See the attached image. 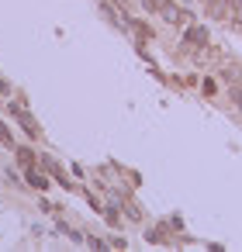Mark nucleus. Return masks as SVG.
I'll use <instances>...</instances> for the list:
<instances>
[{
    "label": "nucleus",
    "instance_id": "1",
    "mask_svg": "<svg viewBox=\"0 0 242 252\" xmlns=\"http://www.w3.org/2000/svg\"><path fill=\"white\" fill-rule=\"evenodd\" d=\"M211 38H207V28L204 25H190L187 32H183V45L187 49H197V45H207Z\"/></svg>",
    "mask_w": 242,
    "mask_h": 252
},
{
    "label": "nucleus",
    "instance_id": "2",
    "mask_svg": "<svg viewBox=\"0 0 242 252\" xmlns=\"http://www.w3.org/2000/svg\"><path fill=\"white\" fill-rule=\"evenodd\" d=\"M7 111H11V114H14V118H18L21 125H25V131H28L32 138L38 135V125H35V118H32V114H28V111H25L21 104H7Z\"/></svg>",
    "mask_w": 242,
    "mask_h": 252
},
{
    "label": "nucleus",
    "instance_id": "7",
    "mask_svg": "<svg viewBox=\"0 0 242 252\" xmlns=\"http://www.w3.org/2000/svg\"><path fill=\"white\" fill-rule=\"evenodd\" d=\"M218 76H221L225 83H235V80H239V63H221Z\"/></svg>",
    "mask_w": 242,
    "mask_h": 252
},
{
    "label": "nucleus",
    "instance_id": "12",
    "mask_svg": "<svg viewBox=\"0 0 242 252\" xmlns=\"http://www.w3.org/2000/svg\"><path fill=\"white\" fill-rule=\"evenodd\" d=\"M228 4H232V18H235V14H242V0H228Z\"/></svg>",
    "mask_w": 242,
    "mask_h": 252
},
{
    "label": "nucleus",
    "instance_id": "8",
    "mask_svg": "<svg viewBox=\"0 0 242 252\" xmlns=\"http://www.w3.org/2000/svg\"><path fill=\"white\" fill-rule=\"evenodd\" d=\"M170 4H173V0H142V7H145L149 14H163Z\"/></svg>",
    "mask_w": 242,
    "mask_h": 252
},
{
    "label": "nucleus",
    "instance_id": "11",
    "mask_svg": "<svg viewBox=\"0 0 242 252\" xmlns=\"http://www.w3.org/2000/svg\"><path fill=\"white\" fill-rule=\"evenodd\" d=\"M0 142H4V145H11V131H7L4 125H0Z\"/></svg>",
    "mask_w": 242,
    "mask_h": 252
},
{
    "label": "nucleus",
    "instance_id": "14",
    "mask_svg": "<svg viewBox=\"0 0 242 252\" xmlns=\"http://www.w3.org/2000/svg\"><path fill=\"white\" fill-rule=\"evenodd\" d=\"M235 104H239V111H242V94H239V97H235Z\"/></svg>",
    "mask_w": 242,
    "mask_h": 252
},
{
    "label": "nucleus",
    "instance_id": "15",
    "mask_svg": "<svg viewBox=\"0 0 242 252\" xmlns=\"http://www.w3.org/2000/svg\"><path fill=\"white\" fill-rule=\"evenodd\" d=\"M201 4H211V0H201Z\"/></svg>",
    "mask_w": 242,
    "mask_h": 252
},
{
    "label": "nucleus",
    "instance_id": "9",
    "mask_svg": "<svg viewBox=\"0 0 242 252\" xmlns=\"http://www.w3.org/2000/svg\"><path fill=\"white\" fill-rule=\"evenodd\" d=\"M28 183H32V187H35V190H45V187H49V180H45V176H42V173H38V169H35V166H32V169H28Z\"/></svg>",
    "mask_w": 242,
    "mask_h": 252
},
{
    "label": "nucleus",
    "instance_id": "10",
    "mask_svg": "<svg viewBox=\"0 0 242 252\" xmlns=\"http://www.w3.org/2000/svg\"><path fill=\"white\" fill-rule=\"evenodd\" d=\"M18 162H21L25 169H32V166H35V152H32V149H18Z\"/></svg>",
    "mask_w": 242,
    "mask_h": 252
},
{
    "label": "nucleus",
    "instance_id": "4",
    "mask_svg": "<svg viewBox=\"0 0 242 252\" xmlns=\"http://www.w3.org/2000/svg\"><path fill=\"white\" fill-rule=\"evenodd\" d=\"M163 21H166V25H187V11H180L176 4H170V7L163 11Z\"/></svg>",
    "mask_w": 242,
    "mask_h": 252
},
{
    "label": "nucleus",
    "instance_id": "13",
    "mask_svg": "<svg viewBox=\"0 0 242 252\" xmlns=\"http://www.w3.org/2000/svg\"><path fill=\"white\" fill-rule=\"evenodd\" d=\"M7 94H11V87H7L4 80H0V97H7Z\"/></svg>",
    "mask_w": 242,
    "mask_h": 252
},
{
    "label": "nucleus",
    "instance_id": "6",
    "mask_svg": "<svg viewBox=\"0 0 242 252\" xmlns=\"http://www.w3.org/2000/svg\"><path fill=\"white\" fill-rule=\"evenodd\" d=\"M128 28H132V35H135L138 42H152V28H149V25H142V21H128Z\"/></svg>",
    "mask_w": 242,
    "mask_h": 252
},
{
    "label": "nucleus",
    "instance_id": "5",
    "mask_svg": "<svg viewBox=\"0 0 242 252\" xmlns=\"http://www.w3.org/2000/svg\"><path fill=\"white\" fill-rule=\"evenodd\" d=\"M207 7H211V18H214V21H225V18L232 14V4H228V0H211Z\"/></svg>",
    "mask_w": 242,
    "mask_h": 252
},
{
    "label": "nucleus",
    "instance_id": "3",
    "mask_svg": "<svg viewBox=\"0 0 242 252\" xmlns=\"http://www.w3.org/2000/svg\"><path fill=\"white\" fill-rule=\"evenodd\" d=\"M218 59H221V52L211 49V45H197V49H194V63H197V66H211V63H218Z\"/></svg>",
    "mask_w": 242,
    "mask_h": 252
}]
</instances>
